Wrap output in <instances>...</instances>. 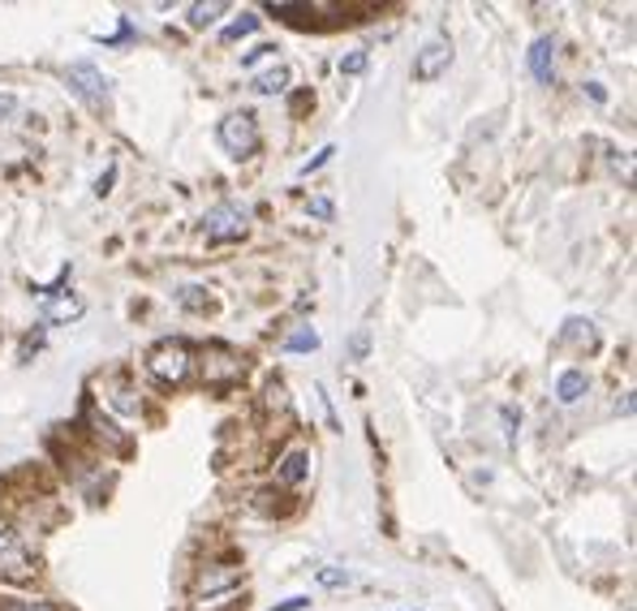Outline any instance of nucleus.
<instances>
[{
    "label": "nucleus",
    "mask_w": 637,
    "mask_h": 611,
    "mask_svg": "<svg viewBox=\"0 0 637 611\" xmlns=\"http://www.w3.org/2000/svg\"><path fill=\"white\" fill-rule=\"evenodd\" d=\"M216 138H220V147H225L233 160H251L258 147H263L255 113H229V117L220 122V129H216Z\"/></svg>",
    "instance_id": "nucleus-1"
},
{
    "label": "nucleus",
    "mask_w": 637,
    "mask_h": 611,
    "mask_svg": "<svg viewBox=\"0 0 637 611\" xmlns=\"http://www.w3.org/2000/svg\"><path fill=\"white\" fill-rule=\"evenodd\" d=\"M146 370L160 379V383H181L190 374V349L181 341H164L146 354Z\"/></svg>",
    "instance_id": "nucleus-2"
},
{
    "label": "nucleus",
    "mask_w": 637,
    "mask_h": 611,
    "mask_svg": "<svg viewBox=\"0 0 637 611\" xmlns=\"http://www.w3.org/2000/svg\"><path fill=\"white\" fill-rule=\"evenodd\" d=\"M246 225H251V212L238 207V203H220V207H212V212L203 216V233H207L212 242H238V238L246 233Z\"/></svg>",
    "instance_id": "nucleus-3"
},
{
    "label": "nucleus",
    "mask_w": 637,
    "mask_h": 611,
    "mask_svg": "<svg viewBox=\"0 0 637 611\" xmlns=\"http://www.w3.org/2000/svg\"><path fill=\"white\" fill-rule=\"evenodd\" d=\"M0 577H9V582H30V577H35L30 551H26L22 538L9 534V530H0Z\"/></svg>",
    "instance_id": "nucleus-4"
},
{
    "label": "nucleus",
    "mask_w": 637,
    "mask_h": 611,
    "mask_svg": "<svg viewBox=\"0 0 637 611\" xmlns=\"http://www.w3.org/2000/svg\"><path fill=\"white\" fill-rule=\"evenodd\" d=\"M448 65H453V43H448V39H431V43L413 56V78H418V82H435Z\"/></svg>",
    "instance_id": "nucleus-5"
},
{
    "label": "nucleus",
    "mask_w": 637,
    "mask_h": 611,
    "mask_svg": "<svg viewBox=\"0 0 637 611\" xmlns=\"http://www.w3.org/2000/svg\"><path fill=\"white\" fill-rule=\"evenodd\" d=\"M69 87H74L82 100H91V104H109V78H104L91 61H74V65H69Z\"/></svg>",
    "instance_id": "nucleus-6"
},
{
    "label": "nucleus",
    "mask_w": 637,
    "mask_h": 611,
    "mask_svg": "<svg viewBox=\"0 0 637 611\" xmlns=\"http://www.w3.org/2000/svg\"><path fill=\"white\" fill-rule=\"evenodd\" d=\"M525 65H530V74L538 78V82H556V43L543 35V39H534L530 43V56H525Z\"/></svg>",
    "instance_id": "nucleus-7"
},
{
    "label": "nucleus",
    "mask_w": 637,
    "mask_h": 611,
    "mask_svg": "<svg viewBox=\"0 0 637 611\" xmlns=\"http://www.w3.org/2000/svg\"><path fill=\"white\" fill-rule=\"evenodd\" d=\"M87 306H82V297H74V293H48V302H43V319L48 323H69V319H78Z\"/></svg>",
    "instance_id": "nucleus-8"
},
{
    "label": "nucleus",
    "mask_w": 637,
    "mask_h": 611,
    "mask_svg": "<svg viewBox=\"0 0 637 611\" xmlns=\"http://www.w3.org/2000/svg\"><path fill=\"white\" fill-rule=\"evenodd\" d=\"M306 474H310V453H306V448H293V453H284V457H280V470H276V479H280L284 487H297V483H306Z\"/></svg>",
    "instance_id": "nucleus-9"
},
{
    "label": "nucleus",
    "mask_w": 637,
    "mask_h": 611,
    "mask_svg": "<svg viewBox=\"0 0 637 611\" xmlns=\"http://www.w3.org/2000/svg\"><path fill=\"white\" fill-rule=\"evenodd\" d=\"M586 387H590V383H586V374H582V370H564V374L556 379V396H560L564 405L582 400V396H586Z\"/></svg>",
    "instance_id": "nucleus-10"
},
{
    "label": "nucleus",
    "mask_w": 637,
    "mask_h": 611,
    "mask_svg": "<svg viewBox=\"0 0 637 611\" xmlns=\"http://www.w3.org/2000/svg\"><path fill=\"white\" fill-rule=\"evenodd\" d=\"M284 87H289V69H284V65H271V69L255 74V91H258V96H280Z\"/></svg>",
    "instance_id": "nucleus-11"
},
{
    "label": "nucleus",
    "mask_w": 637,
    "mask_h": 611,
    "mask_svg": "<svg viewBox=\"0 0 637 611\" xmlns=\"http://www.w3.org/2000/svg\"><path fill=\"white\" fill-rule=\"evenodd\" d=\"M220 13H229V4H225V0H212V4H190V26H194V30H203V26H212Z\"/></svg>",
    "instance_id": "nucleus-12"
},
{
    "label": "nucleus",
    "mask_w": 637,
    "mask_h": 611,
    "mask_svg": "<svg viewBox=\"0 0 637 611\" xmlns=\"http://www.w3.org/2000/svg\"><path fill=\"white\" fill-rule=\"evenodd\" d=\"M255 30H258V17H255V13H242L233 26H225V30H220V39H225V43H233V39H246V35H255Z\"/></svg>",
    "instance_id": "nucleus-13"
},
{
    "label": "nucleus",
    "mask_w": 637,
    "mask_h": 611,
    "mask_svg": "<svg viewBox=\"0 0 637 611\" xmlns=\"http://www.w3.org/2000/svg\"><path fill=\"white\" fill-rule=\"evenodd\" d=\"M284 349H289V354H310V349H319V332H315V328H302V332H293V336L284 341Z\"/></svg>",
    "instance_id": "nucleus-14"
},
{
    "label": "nucleus",
    "mask_w": 637,
    "mask_h": 611,
    "mask_svg": "<svg viewBox=\"0 0 637 611\" xmlns=\"http://www.w3.org/2000/svg\"><path fill=\"white\" fill-rule=\"evenodd\" d=\"M315 577H319V586H328V590H341V586H349V582H354V573H349V569H319Z\"/></svg>",
    "instance_id": "nucleus-15"
},
{
    "label": "nucleus",
    "mask_w": 637,
    "mask_h": 611,
    "mask_svg": "<svg viewBox=\"0 0 637 611\" xmlns=\"http://www.w3.org/2000/svg\"><path fill=\"white\" fill-rule=\"evenodd\" d=\"M263 405H267V413H289V392H284V383H271Z\"/></svg>",
    "instance_id": "nucleus-16"
},
{
    "label": "nucleus",
    "mask_w": 637,
    "mask_h": 611,
    "mask_svg": "<svg viewBox=\"0 0 637 611\" xmlns=\"http://www.w3.org/2000/svg\"><path fill=\"white\" fill-rule=\"evenodd\" d=\"M113 405H117L122 413H138V409H142V396H138L133 387H117V392H113Z\"/></svg>",
    "instance_id": "nucleus-17"
},
{
    "label": "nucleus",
    "mask_w": 637,
    "mask_h": 611,
    "mask_svg": "<svg viewBox=\"0 0 637 611\" xmlns=\"http://www.w3.org/2000/svg\"><path fill=\"white\" fill-rule=\"evenodd\" d=\"M367 65H371V56H367V52H349V56H341V74H349V78L367 74Z\"/></svg>",
    "instance_id": "nucleus-18"
},
{
    "label": "nucleus",
    "mask_w": 637,
    "mask_h": 611,
    "mask_svg": "<svg viewBox=\"0 0 637 611\" xmlns=\"http://www.w3.org/2000/svg\"><path fill=\"white\" fill-rule=\"evenodd\" d=\"M0 611H56L43 599H0Z\"/></svg>",
    "instance_id": "nucleus-19"
},
{
    "label": "nucleus",
    "mask_w": 637,
    "mask_h": 611,
    "mask_svg": "<svg viewBox=\"0 0 637 611\" xmlns=\"http://www.w3.org/2000/svg\"><path fill=\"white\" fill-rule=\"evenodd\" d=\"M332 155H336V147H323V151H319L315 160H306V164H302V177H310V173H319V168H323V164H328Z\"/></svg>",
    "instance_id": "nucleus-20"
},
{
    "label": "nucleus",
    "mask_w": 637,
    "mask_h": 611,
    "mask_svg": "<svg viewBox=\"0 0 637 611\" xmlns=\"http://www.w3.org/2000/svg\"><path fill=\"white\" fill-rule=\"evenodd\" d=\"M203 302H207V297H203V289H199V284H186V289H181V306H186V310H199Z\"/></svg>",
    "instance_id": "nucleus-21"
},
{
    "label": "nucleus",
    "mask_w": 637,
    "mask_h": 611,
    "mask_svg": "<svg viewBox=\"0 0 637 611\" xmlns=\"http://www.w3.org/2000/svg\"><path fill=\"white\" fill-rule=\"evenodd\" d=\"M271 52H280V48H271V43H258V48H251V52H242V65L251 69L255 61H263V56H271Z\"/></svg>",
    "instance_id": "nucleus-22"
},
{
    "label": "nucleus",
    "mask_w": 637,
    "mask_h": 611,
    "mask_svg": "<svg viewBox=\"0 0 637 611\" xmlns=\"http://www.w3.org/2000/svg\"><path fill=\"white\" fill-rule=\"evenodd\" d=\"M306 608H310V599H302V595H297V599H284V603H276L271 611H306Z\"/></svg>",
    "instance_id": "nucleus-23"
},
{
    "label": "nucleus",
    "mask_w": 637,
    "mask_h": 611,
    "mask_svg": "<svg viewBox=\"0 0 637 611\" xmlns=\"http://www.w3.org/2000/svg\"><path fill=\"white\" fill-rule=\"evenodd\" d=\"M113 181H117V168H109V173H104V177H100V181H95V194H100V199H104V194H109V186H113Z\"/></svg>",
    "instance_id": "nucleus-24"
},
{
    "label": "nucleus",
    "mask_w": 637,
    "mask_h": 611,
    "mask_svg": "<svg viewBox=\"0 0 637 611\" xmlns=\"http://www.w3.org/2000/svg\"><path fill=\"white\" fill-rule=\"evenodd\" d=\"M310 212H315L319 220H332V203H328V199H315V203H310Z\"/></svg>",
    "instance_id": "nucleus-25"
},
{
    "label": "nucleus",
    "mask_w": 637,
    "mask_h": 611,
    "mask_svg": "<svg viewBox=\"0 0 637 611\" xmlns=\"http://www.w3.org/2000/svg\"><path fill=\"white\" fill-rule=\"evenodd\" d=\"M367 349H371V336L358 332V336H354V358H367Z\"/></svg>",
    "instance_id": "nucleus-26"
},
{
    "label": "nucleus",
    "mask_w": 637,
    "mask_h": 611,
    "mask_svg": "<svg viewBox=\"0 0 637 611\" xmlns=\"http://www.w3.org/2000/svg\"><path fill=\"white\" fill-rule=\"evenodd\" d=\"M13 113H17V100L13 96H0V122H9Z\"/></svg>",
    "instance_id": "nucleus-27"
}]
</instances>
